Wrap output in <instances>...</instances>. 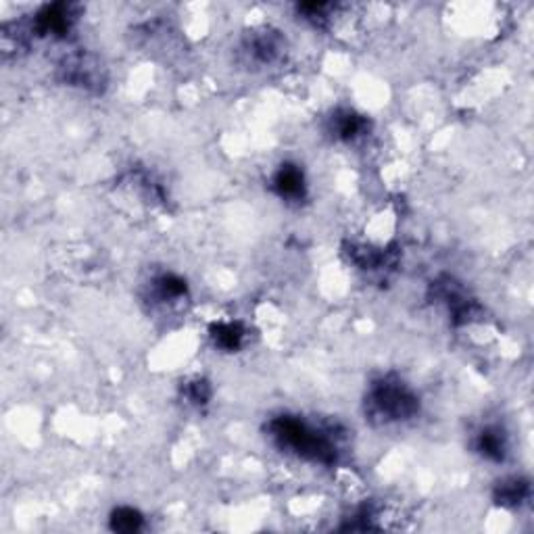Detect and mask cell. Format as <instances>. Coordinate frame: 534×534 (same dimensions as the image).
Returning <instances> with one entry per match:
<instances>
[{
    "instance_id": "6da1fadb",
    "label": "cell",
    "mask_w": 534,
    "mask_h": 534,
    "mask_svg": "<svg viewBox=\"0 0 534 534\" xmlns=\"http://www.w3.org/2000/svg\"><path fill=\"white\" fill-rule=\"evenodd\" d=\"M267 435L278 449L311 464L332 466L338 459V443L330 430L316 428L294 415H280L267 424Z\"/></svg>"
},
{
    "instance_id": "7a4b0ae2",
    "label": "cell",
    "mask_w": 534,
    "mask_h": 534,
    "mask_svg": "<svg viewBox=\"0 0 534 534\" xmlns=\"http://www.w3.org/2000/svg\"><path fill=\"white\" fill-rule=\"evenodd\" d=\"M420 412L418 395L397 376L373 380L365 395V415L372 424L390 426L412 420Z\"/></svg>"
},
{
    "instance_id": "3957f363",
    "label": "cell",
    "mask_w": 534,
    "mask_h": 534,
    "mask_svg": "<svg viewBox=\"0 0 534 534\" xmlns=\"http://www.w3.org/2000/svg\"><path fill=\"white\" fill-rule=\"evenodd\" d=\"M75 20H78V7L75 4H46L34 17V29L40 35H57V38H61V35H67Z\"/></svg>"
},
{
    "instance_id": "277c9868",
    "label": "cell",
    "mask_w": 534,
    "mask_h": 534,
    "mask_svg": "<svg viewBox=\"0 0 534 534\" xmlns=\"http://www.w3.org/2000/svg\"><path fill=\"white\" fill-rule=\"evenodd\" d=\"M271 188L278 197L288 200V203H301L307 197V180L301 165L282 163L271 177Z\"/></svg>"
},
{
    "instance_id": "5b68a950",
    "label": "cell",
    "mask_w": 534,
    "mask_h": 534,
    "mask_svg": "<svg viewBox=\"0 0 534 534\" xmlns=\"http://www.w3.org/2000/svg\"><path fill=\"white\" fill-rule=\"evenodd\" d=\"M245 55L248 61L257 63V65H271L278 61L282 52V38L276 32H253L251 38L245 40V46H242Z\"/></svg>"
},
{
    "instance_id": "8992f818",
    "label": "cell",
    "mask_w": 534,
    "mask_h": 534,
    "mask_svg": "<svg viewBox=\"0 0 534 534\" xmlns=\"http://www.w3.org/2000/svg\"><path fill=\"white\" fill-rule=\"evenodd\" d=\"M474 449H476V453L480 457L492 461V464H501V461H506V457L509 453L507 435L499 428V426H486V428H483L476 435Z\"/></svg>"
},
{
    "instance_id": "52a82bcc",
    "label": "cell",
    "mask_w": 534,
    "mask_h": 534,
    "mask_svg": "<svg viewBox=\"0 0 534 534\" xmlns=\"http://www.w3.org/2000/svg\"><path fill=\"white\" fill-rule=\"evenodd\" d=\"M330 132L342 142H353L367 132V120L351 109H341L332 115Z\"/></svg>"
},
{
    "instance_id": "ba28073f",
    "label": "cell",
    "mask_w": 534,
    "mask_h": 534,
    "mask_svg": "<svg viewBox=\"0 0 534 534\" xmlns=\"http://www.w3.org/2000/svg\"><path fill=\"white\" fill-rule=\"evenodd\" d=\"M247 330L240 322H217L211 326V341L225 353H234L245 345Z\"/></svg>"
},
{
    "instance_id": "9c48e42d",
    "label": "cell",
    "mask_w": 534,
    "mask_h": 534,
    "mask_svg": "<svg viewBox=\"0 0 534 534\" xmlns=\"http://www.w3.org/2000/svg\"><path fill=\"white\" fill-rule=\"evenodd\" d=\"M528 497H530V483L526 478H506L495 489V501L503 507H518L528 501Z\"/></svg>"
},
{
    "instance_id": "30bf717a",
    "label": "cell",
    "mask_w": 534,
    "mask_h": 534,
    "mask_svg": "<svg viewBox=\"0 0 534 534\" xmlns=\"http://www.w3.org/2000/svg\"><path fill=\"white\" fill-rule=\"evenodd\" d=\"M145 526V515L134 507H117L111 514V528L115 532H138Z\"/></svg>"
},
{
    "instance_id": "8fae6325",
    "label": "cell",
    "mask_w": 534,
    "mask_h": 534,
    "mask_svg": "<svg viewBox=\"0 0 534 534\" xmlns=\"http://www.w3.org/2000/svg\"><path fill=\"white\" fill-rule=\"evenodd\" d=\"M155 290L161 301H180L186 296V280L176 274H163L155 280Z\"/></svg>"
},
{
    "instance_id": "7c38bea8",
    "label": "cell",
    "mask_w": 534,
    "mask_h": 534,
    "mask_svg": "<svg viewBox=\"0 0 534 534\" xmlns=\"http://www.w3.org/2000/svg\"><path fill=\"white\" fill-rule=\"evenodd\" d=\"M211 393V384L207 382L205 378L188 380V382L184 384V397H186L188 403H192V405H205V403H209Z\"/></svg>"
}]
</instances>
